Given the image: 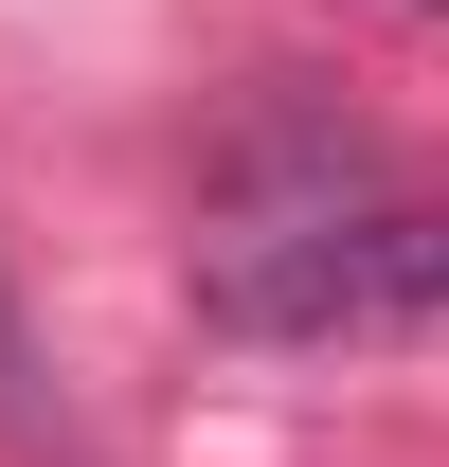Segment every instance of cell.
Masks as SVG:
<instances>
[{"label":"cell","mask_w":449,"mask_h":467,"mask_svg":"<svg viewBox=\"0 0 449 467\" xmlns=\"http://www.w3.org/2000/svg\"><path fill=\"white\" fill-rule=\"evenodd\" d=\"M198 324L216 342H395V324H449V198L252 234V252L198 270Z\"/></svg>","instance_id":"6da1fadb"},{"label":"cell","mask_w":449,"mask_h":467,"mask_svg":"<svg viewBox=\"0 0 449 467\" xmlns=\"http://www.w3.org/2000/svg\"><path fill=\"white\" fill-rule=\"evenodd\" d=\"M413 18H449V0H413Z\"/></svg>","instance_id":"7a4b0ae2"}]
</instances>
